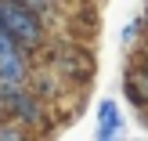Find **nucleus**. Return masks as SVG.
Returning <instances> with one entry per match:
<instances>
[{
  "label": "nucleus",
  "mask_w": 148,
  "mask_h": 141,
  "mask_svg": "<svg viewBox=\"0 0 148 141\" xmlns=\"http://www.w3.org/2000/svg\"><path fill=\"white\" fill-rule=\"evenodd\" d=\"M0 29H4L7 36H14L29 54L47 43V25H43V18L36 11H29L22 0H0Z\"/></svg>",
  "instance_id": "1"
},
{
  "label": "nucleus",
  "mask_w": 148,
  "mask_h": 141,
  "mask_svg": "<svg viewBox=\"0 0 148 141\" xmlns=\"http://www.w3.org/2000/svg\"><path fill=\"white\" fill-rule=\"evenodd\" d=\"M0 80L7 87H18L33 80V65H29V51L22 47L14 36H7L0 29Z\"/></svg>",
  "instance_id": "2"
},
{
  "label": "nucleus",
  "mask_w": 148,
  "mask_h": 141,
  "mask_svg": "<svg viewBox=\"0 0 148 141\" xmlns=\"http://www.w3.org/2000/svg\"><path fill=\"white\" fill-rule=\"evenodd\" d=\"M7 120L22 127H40L43 123V94H33L29 83L7 87Z\"/></svg>",
  "instance_id": "3"
},
{
  "label": "nucleus",
  "mask_w": 148,
  "mask_h": 141,
  "mask_svg": "<svg viewBox=\"0 0 148 141\" xmlns=\"http://www.w3.org/2000/svg\"><path fill=\"white\" fill-rule=\"evenodd\" d=\"M119 127H123L119 105H116L112 98H101V105H98V130H94V138H98V141H112V138H119Z\"/></svg>",
  "instance_id": "4"
},
{
  "label": "nucleus",
  "mask_w": 148,
  "mask_h": 141,
  "mask_svg": "<svg viewBox=\"0 0 148 141\" xmlns=\"http://www.w3.org/2000/svg\"><path fill=\"white\" fill-rule=\"evenodd\" d=\"M22 138H25L22 123H14V120H0V141H22Z\"/></svg>",
  "instance_id": "5"
},
{
  "label": "nucleus",
  "mask_w": 148,
  "mask_h": 141,
  "mask_svg": "<svg viewBox=\"0 0 148 141\" xmlns=\"http://www.w3.org/2000/svg\"><path fill=\"white\" fill-rule=\"evenodd\" d=\"M22 4H25L29 11H36V14L43 18V14H51V11L58 7V0H22Z\"/></svg>",
  "instance_id": "6"
},
{
  "label": "nucleus",
  "mask_w": 148,
  "mask_h": 141,
  "mask_svg": "<svg viewBox=\"0 0 148 141\" xmlns=\"http://www.w3.org/2000/svg\"><path fill=\"white\" fill-rule=\"evenodd\" d=\"M145 29V22H141V14H137L130 25H123V43H137V33Z\"/></svg>",
  "instance_id": "7"
},
{
  "label": "nucleus",
  "mask_w": 148,
  "mask_h": 141,
  "mask_svg": "<svg viewBox=\"0 0 148 141\" xmlns=\"http://www.w3.org/2000/svg\"><path fill=\"white\" fill-rule=\"evenodd\" d=\"M141 22H145V29H148V4H145V11H141Z\"/></svg>",
  "instance_id": "8"
}]
</instances>
